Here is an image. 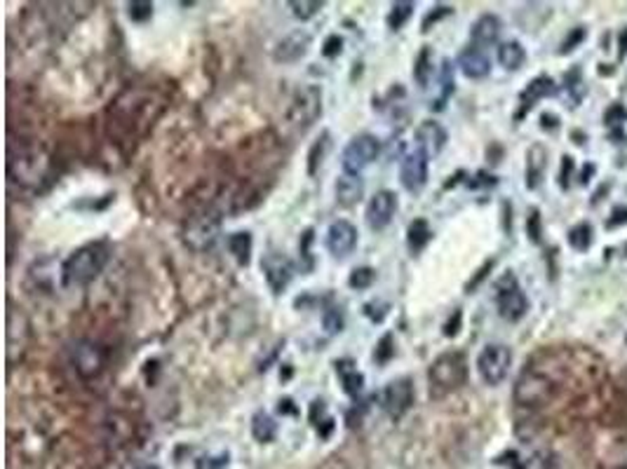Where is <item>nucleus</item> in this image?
Segmentation results:
<instances>
[{"mask_svg":"<svg viewBox=\"0 0 627 469\" xmlns=\"http://www.w3.org/2000/svg\"><path fill=\"white\" fill-rule=\"evenodd\" d=\"M109 258L111 249L106 242L82 244L63 261V286H87L104 273Z\"/></svg>","mask_w":627,"mask_h":469,"instance_id":"obj_1","label":"nucleus"},{"mask_svg":"<svg viewBox=\"0 0 627 469\" xmlns=\"http://www.w3.org/2000/svg\"><path fill=\"white\" fill-rule=\"evenodd\" d=\"M468 380V359L458 349H449L435 357L428 368V392L432 399H444L447 395L460 389Z\"/></svg>","mask_w":627,"mask_h":469,"instance_id":"obj_2","label":"nucleus"},{"mask_svg":"<svg viewBox=\"0 0 627 469\" xmlns=\"http://www.w3.org/2000/svg\"><path fill=\"white\" fill-rule=\"evenodd\" d=\"M7 169H10L12 181L26 186L31 190H38L47 181V155L43 153L41 146L34 143H19L10 148V160H7Z\"/></svg>","mask_w":627,"mask_h":469,"instance_id":"obj_3","label":"nucleus"},{"mask_svg":"<svg viewBox=\"0 0 627 469\" xmlns=\"http://www.w3.org/2000/svg\"><path fill=\"white\" fill-rule=\"evenodd\" d=\"M381 155V141L374 134H357L351 141L345 143V148L341 150V167H343V174H352V177H360V174L367 169L369 165H374Z\"/></svg>","mask_w":627,"mask_h":469,"instance_id":"obj_4","label":"nucleus"},{"mask_svg":"<svg viewBox=\"0 0 627 469\" xmlns=\"http://www.w3.org/2000/svg\"><path fill=\"white\" fill-rule=\"evenodd\" d=\"M323 115V87L305 85L296 90L292 103H289V122L296 129L305 132L308 127L315 125Z\"/></svg>","mask_w":627,"mask_h":469,"instance_id":"obj_5","label":"nucleus"},{"mask_svg":"<svg viewBox=\"0 0 627 469\" xmlns=\"http://www.w3.org/2000/svg\"><path fill=\"white\" fill-rule=\"evenodd\" d=\"M510 367H513V349L503 343L484 345L482 352L477 355V373L484 385H489V388L501 385L510 373Z\"/></svg>","mask_w":627,"mask_h":469,"instance_id":"obj_6","label":"nucleus"},{"mask_svg":"<svg viewBox=\"0 0 627 469\" xmlns=\"http://www.w3.org/2000/svg\"><path fill=\"white\" fill-rule=\"evenodd\" d=\"M496 308L506 321H519L529 310V301L524 296L522 286L517 284V277L513 273L503 275L496 284Z\"/></svg>","mask_w":627,"mask_h":469,"instance_id":"obj_7","label":"nucleus"},{"mask_svg":"<svg viewBox=\"0 0 627 469\" xmlns=\"http://www.w3.org/2000/svg\"><path fill=\"white\" fill-rule=\"evenodd\" d=\"M416 401L414 380L409 376H400L383 388L381 392V407L391 420H402Z\"/></svg>","mask_w":627,"mask_h":469,"instance_id":"obj_8","label":"nucleus"},{"mask_svg":"<svg viewBox=\"0 0 627 469\" xmlns=\"http://www.w3.org/2000/svg\"><path fill=\"white\" fill-rule=\"evenodd\" d=\"M71 361H73L75 371H78V376H81L82 380H92V378H97L99 373L104 371L106 352L97 340L81 338V340H75L73 348H71Z\"/></svg>","mask_w":627,"mask_h":469,"instance_id":"obj_9","label":"nucleus"},{"mask_svg":"<svg viewBox=\"0 0 627 469\" xmlns=\"http://www.w3.org/2000/svg\"><path fill=\"white\" fill-rule=\"evenodd\" d=\"M428 169H430V155L416 146L409 150L400 162V184L407 193L419 195L428 186Z\"/></svg>","mask_w":627,"mask_h":469,"instance_id":"obj_10","label":"nucleus"},{"mask_svg":"<svg viewBox=\"0 0 627 469\" xmlns=\"http://www.w3.org/2000/svg\"><path fill=\"white\" fill-rule=\"evenodd\" d=\"M553 397L550 378L538 371H524L515 385V401L519 407H541Z\"/></svg>","mask_w":627,"mask_h":469,"instance_id":"obj_11","label":"nucleus"},{"mask_svg":"<svg viewBox=\"0 0 627 469\" xmlns=\"http://www.w3.org/2000/svg\"><path fill=\"white\" fill-rule=\"evenodd\" d=\"M261 273H264V280L265 284H268V289H271L275 296H283L294 280V263L285 254L268 252L261 258Z\"/></svg>","mask_w":627,"mask_h":469,"instance_id":"obj_12","label":"nucleus"},{"mask_svg":"<svg viewBox=\"0 0 627 469\" xmlns=\"http://www.w3.org/2000/svg\"><path fill=\"white\" fill-rule=\"evenodd\" d=\"M398 206H400L398 193H392V190L388 188L376 190L374 197L369 200L367 212H364V218H367L369 228L376 230V233L386 230L388 225L392 224L395 214H398Z\"/></svg>","mask_w":627,"mask_h":469,"instance_id":"obj_13","label":"nucleus"},{"mask_svg":"<svg viewBox=\"0 0 627 469\" xmlns=\"http://www.w3.org/2000/svg\"><path fill=\"white\" fill-rule=\"evenodd\" d=\"M311 45L313 35L304 29H296L292 31V34L285 35L283 41L273 47V59H275L277 63H285V66H287V63H296L311 52Z\"/></svg>","mask_w":627,"mask_h":469,"instance_id":"obj_14","label":"nucleus"},{"mask_svg":"<svg viewBox=\"0 0 627 469\" xmlns=\"http://www.w3.org/2000/svg\"><path fill=\"white\" fill-rule=\"evenodd\" d=\"M357 240H360V234H357V228L351 224V221L339 218V221H334V224L329 225L327 249L334 258L351 256V254L355 252Z\"/></svg>","mask_w":627,"mask_h":469,"instance_id":"obj_15","label":"nucleus"},{"mask_svg":"<svg viewBox=\"0 0 627 469\" xmlns=\"http://www.w3.org/2000/svg\"><path fill=\"white\" fill-rule=\"evenodd\" d=\"M219 237V221L212 216H200L196 221H190L186 228L184 240L193 252H205L217 242Z\"/></svg>","mask_w":627,"mask_h":469,"instance_id":"obj_16","label":"nucleus"},{"mask_svg":"<svg viewBox=\"0 0 627 469\" xmlns=\"http://www.w3.org/2000/svg\"><path fill=\"white\" fill-rule=\"evenodd\" d=\"M458 69L468 81H484L491 73V59L482 47L468 45L458 54Z\"/></svg>","mask_w":627,"mask_h":469,"instance_id":"obj_17","label":"nucleus"},{"mask_svg":"<svg viewBox=\"0 0 627 469\" xmlns=\"http://www.w3.org/2000/svg\"><path fill=\"white\" fill-rule=\"evenodd\" d=\"M334 371L345 395L355 401L360 399V395L364 392V373L357 368V361L351 359V357H341V359L334 361Z\"/></svg>","mask_w":627,"mask_h":469,"instance_id":"obj_18","label":"nucleus"},{"mask_svg":"<svg viewBox=\"0 0 627 469\" xmlns=\"http://www.w3.org/2000/svg\"><path fill=\"white\" fill-rule=\"evenodd\" d=\"M447 129L439 125L438 120H423L416 127V143H419L420 150H426L430 158L442 153V148L447 146Z\"/></svg>","mask_w":627,"mask_h":469,"instance_id":"obj_19","label":"nucleus"},{"mask_svg":"<svg viewBox=\"0 0 627 469\" xmlns=\"http://www.w3.org/2000/svg\"><path fill=\"white\" fill-rule=\"evenodd\" d=\"M557 92V87H555V81L550 78V75H538V78H534V81L526 85V90H524L522 94H519V113L517 118H524V115L529 113L531 109H534L535 103L541 101V99L550 97V94Z\"/></svg>","mask_w":627,"mask_h":469,"instance_id":"obj_20","label":"nucleus"},{"mask_svg":"<svg viewBox=\"0 0 627 469\" xmlns=\"http://www.w3.org/2000/svg\"><path fill=\"white\" fill-rule=\"evenodd\" d=\"M57 277L63 280V265H59L54 258H41V261H34V263H31L29 280L35 289L53 292L54 284H57Z\"/></svg>","mask_w":627,"mask_h":469,"instance_id":"obj_21","label":"nucleus"},{"mask_svg":"<svg viewBox=\"0 0 627 469\" xmlns=\"http://www.w3.org/2000/svg\"><path fill=\"white\" fill-rule=\"evenodd\" d=\"M501 29H503V24L501 19L496 17V14H482L477 22L472 24V29H470L472 45L482 47V50L484 47L496 45L498 38H501Z\"/></svg>","mask_w":627,"mask_h":469,"instance_id":"obj_22","label":"nucleus"},{"mask_svg":"<svg viewBox=\"0 0 627 469\" xmlns=\"http://www.w3.org/2000/svg\"><path fill=\"white\" fill-rule=\"evenodd\" d=\"M334 195L341 206H355L364 197V181L352 174H341L334 184Z\"/></svg>","mask_w":627,"mask_h":469,"instance_id":"obj_23","label":"nucleus"},{"mask_svg":"<svg viewBox=\"0 0 627 469\" xmlns=\"http://www.w3.org/2000/svg\"><path fill=\"white\" fill-rule=\"evenodd\" d=\"M547 167V150L543 148L541 143L531 146L529 153H526V188L535 190L541 186L543 174H545Z\"/></svg>","mask_w":627,"mask_h":469,"instance_id":"obj_24","label":"nucleus"},{"mask_svg":"<svg viewBox=\"0 0 627 469\" xmlns=\"http://www.w3.org/2000/svg\"><path fill=\"white\" fill-rule=\"evenodd\" d=\"M226 246H228L230 256L236 258L237 265L247 268L249 261H252V249H254V240L249 230H237V233H230L226 237Z\"/></svg>","mask_w":627,"mask_h":469,"instance_id":"obj_25","label":"nucleus"},{"mask_svg":"<svg viewBox=\"0 0 627 469\" xmlns=\"http://www.w3.org/2000/svg\"><path fill=\"white\" fill-rule=\"evenodd\" d=\"M432 240V228L428 225L426 218H414L407 228V246L411 256H419Z\"/></svg>","mask_w":627,"mask_h":469,"instance_id":"obj_26","label":"nucleus"},{"mask_svg":"<svg viewBox=\"0 0 627 469\" xmlns=\"http://www.w3.org/2000/svg\"><path fill=\"white\" fill-rule=\"evenodd\" d=\"M524 62H526V52L519 41H507L498 45V63L506 71H519Z\"/></svg>","mask_w":627,"mask_h":469,"instance_id":"obj_27","label":"nucleus"},{"mask_svg":"<svg viewBox=\"0 0 627 469\" xmlns=\"http://www.w3.org/2000/svg\"><path fill=\"white\" fill-rule=\"evenodd\" d=\"M252 436L259 444H271L277 436V423L271 413L256 411L252 416Z\"/></svg>","mask_w":627,"mask_h":469,"instance_id":"obj_28","label":"nucleus"},{"mask_svg":"<svg viewBox=\"0 0 627 469\" xmlns=\"http://www.w3.org/2000/svg\"><path fill=\"white\" fill-rule=\"evenodd\" d=\"M329 150H332V134L323 132L320 139L311 146V150H308V174H311V177H315V174L323 169Z\"/></svg>","mask_w":627,"mask_h":469,"instance_id":"obj_29","label":"nucleus"},{"mask_svg":"<svg viewBox=\"0 0 627 469\" xmlns=\"http://www.w3.org/2000/svg\"><path fill=\"white\" fill-rule=\"evenodd\" d=\"M311 423L313 427L317 429V435L323 436V439H327L332 432H334L336 423L334 418L327 413V404H324L323 399H313L311 401Z\"/></svg>","mask_w":627,"mask_h":469,"instance_id":"obj_30","label":"nucleus"},{"mask_svg":"<svg viewBox=\"0 0 627 469\" xmlns=\"http://www.w3.org/2000/svg\"><path fill=\"white\" fill-rule=\"evenodd\" d=\"M414 78L416 82H419V87H423V90L430 85V78H432V47L430 45H423L419 54H416Z\"/></svg>","mask_w":627,"mask_h":469,"instance_id":"obj_31","label":"nucleus"},{"mask_svg":"<svg viewBox=\"0 0 627 469\" xmlns=\"http://www.w3.org/2000/svg\"><path fill=\"white\" fill-rule=\"evenodd\" d=\"M414 10L416 5L414 3H409V0H400V3H392L391 12H388L386 24L391 31H402L404 24L409 22V19L414 17Z\"/></svg>","mask_w":627,"mask_h":469,"instance_id":"obj_32","label":"nucleus"},{"mask_svg":"<svg viewBox=\"0 0 627 469\" xmlns=\"http://www.w3.org/2000/svg\"><path fill=\"white\" fill-rule=\"evenodd\" d=\"M313 242H315V230L305 228L299 237V261H301V270H304L305 275H311L313 270H315Z\"/></svg>","mask_w":627,"mask_h":469,"instance_id":"obj_33","label":"nucleus"},{"mask_svg":"<svg viewBox=\"0 0 627 469\" xmlns=\"http://www.w3.org/2000/svg\"><path fill=\"white\" fill-rule=\"evenodd\" d=\"M439 82H442V94H439V99L435 101V109L442 110L444 109V101L454 94V63L449 62V59H444L442 62V71H439Z\"/></svg>","mask_w":627,"mask_h":469,"instance_id":"obj_34","label":"nucleus"},{"mask_svg":"<svg viewBox=\"0 0 627 469\" xmlns=\"http://www.w3.org/2000/svg\"><path fill=\"white\" fill-rule=\"evenodd\" d=\"M324 3L323 0H292L289 3V10H292V14L299 22H308V19H313L317 14V12L323 10Z\"/></svg>","mask_w":627,"mask_h":469,"instance_id":"obj_35","label":"nucleus"},{"mask_svg":"<svg viewBox=\"0 0 627 469\" xmlns=\"http://www.w3.org/2000/svg\"><path fill=\"white\" fill-rule=\"evenodd\" d=\"M376 282V270L369 268V265H360V268H352L351 275H348V286L355 289V292H364Z\"/></svg>","mask_w":627,"mask_h":469,"instance_id":"obj_36","label":"nucleus"},{"mask_svg":"<svg viewBox=\"0 0 627 469\" xmlns=\"http://www.w3.org/2000/svg\"><path fill=\"white\" fill-rule=\"evenodd\" d=\"M323 327H324V331L329 333V336H336V333L343 331L345 315H343V310H341L339 305H329V308H324Z\"/></svg>","mask_w":627,"mask_h":469,"instance_id":"obj_37","label":"nucleus"},{"mask_svg":"<svg viewBox=\"0 0 627 469\" xmlns=\"http://www.w3.org/2000/svg\"><path fill=\"white\" fill-rule=\"evenodd\" d=\"M569 244L575 252H587L593 244V228L590 224H578L569 230Z\"/></svg>","mask_w":627,"mask_h":469,"instance_id":"obj_38","label":"nucleus"},{"mask_svg":"<svg viewBox=\"0 0 627 469\" xmlns=\"http://www.w3.org/2000/svg\"><path fill=\"white\" fill-rule=\"evenodd\" d=\"M564 90H566V94H569L571 101L581 103L583 94H585V85H583V73H581V69H578V66H575V69H571V73H566Z\"/></svg>","mask_w":627,"mask_h":469,"instance_id":"obj_39","label":"nucleus"},{"mask_svg":"<svg viewBox=\"0 0 627 469\" xmlns=\"http://www.w3.org/2000/svg\"><path fill=\"white\" fill-rule=\"evenodd\" d=\"M392 357H395V338H392V333H383V336L379 338V343H376L374 361L379 367H386Z\"/></svg>","mask_w":627,"mask_h":469,"instance_id":"obj_40","label":"nucleus"},{"mask_svg":"<svg viewBox=\"0 0 627 469\" xmlns=\"http://www.w3.org/2000/svg\"><path fill=\"white\" fill-rule=\"evenodd\" d=\"M127 17L137 24L149 22L153 17V3H149V0H132V3H127Z\"/></svg>","mask_w":627,"mask_h":469,"instance_id":"obj_41","label":"nucleus"},{"mask_svg":"<svg viewBox=\"0 0 627 469\" xmlns=\"http://www.w3.org/2000/svg\"><path fill=\"white\" fill-rule=\"evenodd\" d=\"M449 14H454V7L451 5H435L430 12H428L426 17H423L420 31H423V34H428V31L435 26V24H439L444 17H449Z\"/></svg>","mask_w":627,"mask_h":469,"instance_id":"obj_42","label":"nucleus"},{"mask_svg":"<svg viewBox=\"0 0 627 469\" xmlns=\"http://www.w3.org/2000/svg\"><path fill=\"white\" fill-rule=\"evenodd\" d=\"M388 310H391V305L383 303V301H371V303L364 305V315L374 321V324H381V321L386 320Z\"/></svg>","mask_w":627,"mask_h":469,"instance_id":"obj_43","label":"nucleus"},{"mask_svg":"<svg viewBox=\"0 0 627 469\" xmlns=\"http://www.w3.org/2000/svg\"><path fill=\"white\" fill-rule=\"evenodd\" d=\"M343 52V38L341 35H329L327 41H324V45H323V57H327V59H336Z\"/></svg>","mask_w":627,"mask_h":469,"instance_id":"obj_44","label":"nucleus"},{"mask_svg":"<svg viewBox=\"0 0 627 469\" xmlns=\"http://www.w3.org/2000/svg\"><path fill=\"white\" fill-rule=\"evenodd\" d=\"M625 120H627V110L622 109V106H611V109L606 110V115H604V122L611 127V129L621 127Z\"/></svg>","mask_w":627,"mask_h":469,"instance_id":"obj_45","label":"nucleus"},{"mask_svg":"<svg viewBox=\"0 0 627 469\" xmlns=\"http://www.w3.org/2000/svg\"><path fill=\"white\" fill-rule=\"evenodd\" d=\"M228 453H221V455H217V458H200L198 460V467L196 469H224L228 467Z\"/></svg>","mask_w":627,"mask_h":469,"instance_id":"obj_46","label":"nucleus"},{"mask_svg":"<svg viewBox=\"0 0 627 469\" xmlns=\"http://www.w3.org/2000/svg\"><path fill=\"white\" fill-rule=\"evenodd\" d=\"M460 320H463V312H460V310H456L454 320H449L447 324H444V336L454 338L456 333L460 331Z\"/></svg>","mask_w":627,"mask_h":469,"instance_id":"obj_47","label":"nucleus"},{"mask_svg":"<svg viewBox=\"0 0 627 469\" xmlns=\"http://www.w3.org/2000/svg\"><path fill=\"white\" fill-rule=\"evenodd\" d=\"M529 237L534 242H541V218H538V212H534V216L529 218Z\"/></svg>","mask_w":627,"mask_h":469,"instance_id":"obj_48","label":"nucleus"},{"mask_svg":"<svg viewBox=\"0 0 627 469\" xmlns=\"http://www.w3.org/2000/svg\"><path fill=\"white\" fill-rule=\"evenodd\" d=\"M583 38H585V31L575 29L574 35H571V38H566V41H564V45H562V52H571V50H574L575 43H581Z\"/></svg>","mask_w":627,"mask_h":469,"instance_id":"obj_49","label":"nucleus"},{"mask_svg":"<svg viewBox=\"0 0 627 469\" xmlns=\"http://www.w3.org/2000/svg\"><path fill=\"white\" fill-rule=\"evenodd\" d=\"M277 404H280V407H277V411L283 413V416L285 413H289V416H299V408L294 407L292 399H280Z\"/></svg>","mask_w":627,"mask_h":469,"instance_id":"obj_50","label":"nucleus"},{"mask_svg":"<svg viewBox=\"0 0 627 469\" xmlns=\"http://www.w3.org/2000/svg\"><path fill=\"white\" fill-rule=\"evenodd\" d=\"M613 216H618V218L609 221V228H616L618 224H627V209H625V206H618L616 212H613Z\"/></svg>","mask_w":627,"mask_h":469,"instance_id":"obj_51","label":"nucleus"},{"mask_svg":"<svg viewBox=\"0 0 627 469\" xmlns=\"http://www.w3.org/2000/svg\"><path fill=\"white\" fill-rule=\"evenodd\" d=\"M621 469H627V467H621Z\"/></svg>","mask_w":627,"mask_h":469,"instance_id":"obj_52","label":"nucleus"},{"mask_svg":"<svg viewBox=\"0 0 627 469\" xmlns=\"http://www.w3.org/2000/svg\"><path fill=\"white\" fill-rule=\"evenodd\" d=\"M625 340H627V338H625Z\"/></svg>","mask_w":627,"mask_h":469,"instance_id":"obj_53","label":"nucleus"}]
</instances>
